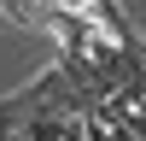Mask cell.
<instances>
[{
	"instance_id": "cell-1",
	"label": "cell",
	"mask_w": 146,
	"mask_h": 141,
	"mask_svg": "<svg viewBox=\"0 0 146 141\" xmlns=\"http://www.w3.org/2000/svg\"><path fill=\"white\" fill-rule=\"evenodd\" d=\"M140 106H146V100H140Z\"/></svg>"
}]
</instances>
